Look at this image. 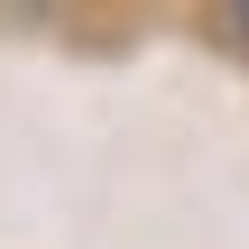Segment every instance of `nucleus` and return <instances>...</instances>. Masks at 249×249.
Instances as JSON below:
<instances>
[{
  "mask_svg": "<svg viewBox=\"0 0 249 249\" xmlns=\"http://www.w3.org/2000/svg\"><path fill=\"white\" fill-rule=\"evenodd\" d=\"M231 18H240V37H249V0H231Z\"/></svg>",
  "mask_w": 249,
  "mask_h": 249,
  "instance_id": "obj_1",
  "label": "nucleus"
}]
</instances>
